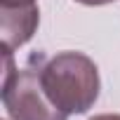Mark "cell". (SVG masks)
<instances>
[{"instance_id": "6da1fadb", "label": "cell", "mask_w": 120, "mask_h": 120, "mask_svg": "<svg viewBox=\"0 0 120 120\" xmlns=\"http://www.w3.org/2000/svg\"><path fill=\"white\" fill-rule=\"evenodd\" d=\"M40 80L49 101L66 115L85 113L99 97V73L90 56L61 52L40 66Z\"/></svg>"}, {"instance_id": "7a4b0ae2", "label": "cell", "mask_w": 120, "mask_h": 120, "mask_svg": "<svg viewBox=\"0 0 120 120\" xmlns=\"http://www.w3.org/2000/svg\"><path fill=\"white\" fill-rule=\"evenodd\" d=\"M5 52V78H3V104L12 120H68L64 111H59L40 80L42 56H31L26 68L14 71L12 52Z\"/></svg>"}, {"instance_id": "3957f363", "label": "cell", "mask_w": 120, "mask_h": 120, "mask_svg": "<svg viewBox=\"0 0 120 120\" xmlns=\"http://www.w3.org/2000/svg\"><path fill=\"white\" fill-rule=\"evenodd\" d=\"M38 7H0V33H3V49L12 52L31 40L38 28Z\"/></svg>"}, {"instance_id": "277c9868", "label": "cell", "mask_w": 120, "mask_h": 120, "mask_svg": "<svg viewBox=\"0 0 120 120\" xmlns=\"http://www.w3.org/2000/svg\"><path fill=\"white\" fill-rule=\"evenodd\" d=\"M35 5V0H0V7H26Z\"/></svg>"}, {"instance_id": "5b68a950", "label": "cell", "mask_w": 120, "mask_h": 120, "mask_svg": "<svg viewBox=\"0 0 120 120\" xmlns=\"http://www.w3.org/2000/svg\"><path fill=\"white\" fill-rule=\"evenodd\" d=\"M82 5H106V3H113V0H78Z\"/></svg>"}, {"instance_id": "8992f818", "label": "cell", "mask_w": 120, "mask_h": 120, "mask_svg": "<svg viewBox=\"0 0 120 120\" xmlns=\"http://www.w3.org/2000/svg\"><path fill=\"white\" fill-rule=\"evenodd\" d=\"M92 120H120V115H97V118H92Z\"/></svg>"}]
</instances>
